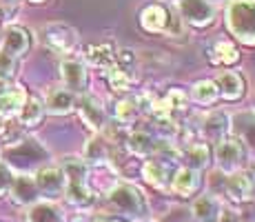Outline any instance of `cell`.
<instances>
[{"label": "cell", "instance_id": "cell-8", "mask_svg": "<svg viewBox=\"0 0 255 222\" xmlns=\"http://www.w3.org/2000/svg\"><path fill=\"white\" fill-rule=\"evenodd\" d=\"M224 191L235 202H242V205L253 202L255 200V174L253 171H242V169L235 171L224 182Z\"/></svg>", "mask_w": 255, "mask_h": 222}, {"label": "cell", "instance_id": "cell-23", "mask_svg": "<svg viewBox=\"0 0 255 222\" xmlns=\"http://www.w3.org/2000/svg\"><path fill=\"white\" fill-rule=\"evenodd\" d=\"M215 85H218L220 96L227 98V100H238V98L244 96V80L235 71L220 73L218 80H215Z\"/></svg>", "mask_w": 255, "mask_h": 222}, {"label": "cell", "instance_id": "cell-34", "mask_svg": "<svg viewBox=\"0 0 255 222\" xmlns=\"http://www.w3.org/2000/svg\"><path fill=\"white\" fill-rule=\"evenodd\" d=\"M140 113V105H138V98H125L116 105V118L120 125H131L135 122Z\"/></svg>", "mask_w": 255, "mask_h": 222}, {"label": "cell", "instance_id": "cell-1", "mask_svg": "<svg viewBox=\"0 0 255 222\" xmlns=\"http://www.w3.org/2000/svg\"><path fill=\"white\" fill-rule=\"evenodd\" d=\"M60 169L67 180L65 187L67 200L76 207H89L93 202V194L89 189V182H87V176H89L87 162L80 160V158H65Z\"/></svg>", "mask_w": 255, "mask_h": 222}, {"label": "cell", "instance_id": "cell-11", "mask_svg": "<svg viewBox=\"0 0 255 222\" xmlns=\"http://www.w3.org/2000/svg\"><path fill=\"white\" fill-rule=\"evenodd\" d=\"M60 78L65 82V89H69L71 93L87 91V69L76 58H65L60 62Z\"/></svg>", "mask_w": 255, "mask_h": 222}, {"label": "cell", "instance_id": "cell-33", "mask_svg": "<svg viewBox=\"0 0 255 222\" xmlns=\"http://www.w3.org/2000/svg\"><path fill=\"white\" fill-rule=\"evenodd\" d=\"M107 80H109V87L118 93L129 91V87H131V76L127 73V69L122 65H111L107 69Z\"/></svg>", "mask_w": 255, "mask_h": 222}, {"label": "cell", "instance_id": "cell-24", "mask_svg": "<svg viewBox=\"0 0 255 222\" xmlns=\"http://www.w3.org/2000/svg\"><path fill=\"white\" fill-rule=\"evenodd\" d=\"M171 187H173V191L178 196H193L195 191H198V187H200L198 171L189 169V167H182V169H178V171H175V176H173V182H171Z\"/></svg>", "mask_w": 255, "mask_h": 222}, {"label": "cell", "instance_id": "cell-27", "mask_svg": "<svg viewBox=\"0 0 255 222\" xmlns=\"http://www.w3.org/2000/svg\"><path fill=\"white\" fill-rule=\"evenodd\" d=\"M27 222H65V216L51 202H33L27 214Z\"/></svg>", "mask_w": 255, "mask_h": 222}, {"label": "cell", "instance_id": "cell-28", "mask_svg": "<svg viewBox=\"0 0 255 222\" xmlns=\"http://www.w3.org/2000/svg\"><path fill=\"white\" fill-rule=\"evenodd\" d=\"M209 58L213 65H233L240 60V51L233 42L229 40H218L209 49Z\"/></svg>", "mask_w": 255, "mask_h": 222}, {"label": "cell", "instance_id": "cell-15", "mask_svg": "<svg viewBox=\"0 0 255 222\" xmlns=\"http://www.w3.org/2000/svg\"><path fill=\"white\" fill-rule=\"evenodd\" d=\"M29 47H31V36H29V31L24 27H9L7 31H4V38H2V51H7L9 56L13 58H20L24 53L29 51Z\"/></svg>", "mask_w": 255, "mask_h": 222}, {"label": "cell", "instance_id": "cell-40", "mask_svg": "<svg viewBox=\"0 0 255 222\" xmlns=\"http://www.w3.org/2000/svg\"><path fill=\"white\" fill-rule=\"evenodd\" d=\"M218 222H242V218H240L238 214H233V211H222Z\"/></svg>", "mask_w": 255, "mask_h": 222}, {"label": "cell", "instance_id": "cell-18", "mask_svg": "<svg viewBox=\"0 0 255 222\" xmlns=\"http://www.w3.org/2000/svg\"><path fill=\"white\" fill-rule=\"evenodd\" d=\"M127 147L131 149V154L140 156V158H149L158 151L160 140L146 129H135L127 136Z\"/></svg>", "mask_w": 255, "mask_h": 222}, {"label": "cell", "instance_id": "cell-10", "mask_svg": "<svg viewBox=\"0 0 255 222\" xmlns=\"http://www.w3.org/2000/svg\"><path fill=\"white\" fill-rule=\"evenodd\" d=\"M33 178H36L40 196H45V198H58V196L65 194L67 180L60 167H42Z\"/></svg>", "mask_w": 255, "mask_h": 222}, {"label": "cell", "instance_id": "cell-26", "mask_svg": "<svg viewBox=\"0 0 255 222\" xmlns=\"http://www.w3.org/2000/svg\"><path fill=\"white\" fill-rule=\"evenodd\" d=\"M109 156H111V147L109 140H105V138L93 136L85 145V160L91 162V165H107Z\"/></svg>", "mask_w": 255, "mask_h": 222}, {"label": "cell", "instance_id": "cell-6", "mask_svg": "<svg viewBox=\"0 0 255 222\" xmlns=\"http://www.w3.org/2000/svg\"><path fill=\"white\" fill-rule=\"evenodd\" d=\"M178 11L182 20L193 27H209L215 20L213 0H178Z\"/></svg>", "mask_w": 255, "mask_h": 222}, {"label": "cell", "instance_id": "cell-32", "mask_svg": "<svg viewBox=\"0 0 255 222\" xmlns=\"http://www.w3.org/2000/svg\"><path fill=\"white\" fill-rule=\"evenodd\" d=\"M186 93L182 89H169V93L160 100V107H162V113H169V116H175V113H182L186 109Z\"/></svg>", "mask_w": 255, "mask_h": 222}, {"label": "cell", "instance_id": "cell-16", "mask_svg": "<svg viewBox=\"0 0 255 222\" xmlns=\"http://www.w3.org/2000/svg\"><path fill=\"white\" fill-rule=\"evenodd\" d=\"M76 109V93H71L65 87H56L47 93L45 111L53 113V116H67Z\"/></svg>", "mask_w": 255, "mask_h": 222}, {"label": "cell", "instance_id": "cell-12", "mask_svg": "<svg viewBox=\"0 0 255 222\" xmlns=\"http://www.w3.org/2000/svg\"><path fill=\"white\" fill-rule=\"evenodd\" d=\"M9 196H11V200L16 202V205H20V207L33 205V202L40 198L36 178L29 176V174H20L18 178H13L11 187H9Z\"/></svg>", "mask_w": 255, "mask_h": 222}, {"label": "cell", "instance_id": "cell-4", "mask_svg": "<svg viewBox=\"0 0 255 222\" xmlns=\"http://www.w3.org/2000/svg\"><path fill=\"white\" fill-rule=\"evenodd\" d=\"M215 162H218L222 174H235L247 162V147L240 138H222L215 147Z\"/></svg>", "mask_w": 255, "mask_h": 222}, {"label": "cell", "instance_id": "cell-31", "mask_svg": "<svg viewBox=\"0 0 255 222\" xmlns=\"http://www.w3.org/2000/svg\"><path fill=\"white\" fill-rule=\"evenodd\" d=\"M191 98H193V102H198V105H213V102L220 98L218 85H215L213 80L195 82L193 89H191Z\"/></svg>", "mask_w": 255, "mask_h": 222}, {"label": "cell", "instance_id": "cell-41", "mask_svg": "<svg viewBox=\"0 0 255 222\" xmlns=\"http://www.w3.org/2000/svg\"><path fill=\"white\" fill-rule=\"evenodd\" d=\"M91 222H111L109 218H105V216H98V218H93Z\"/></svg>", "mask_w": 255, "mask_h": 222}, {"label": "cell", "instance_id": "cell-21", "mask_svg": "<svg viewBox=\"0 0 255 222\" xmlns=\"http://www.w3.org/2000/svg\"><path fill=\"white\" fill-rule=\"evenodd\" d=\"M24 100H27V93H24L22 87H7L0 93V116L4 118L18 116Z\"/></svg>", "mask_w": 255, "mask_h": 222}, {"label": "cell", "instance_id": "cell-14", "mask_svg": "<svg viewBox=\"0 0 255 222\" xmlns=\"http://www.w3.org/2000/svg\"><path fill=\"white\" fill-rule=\"evenodd\" d=\"M178 160H184V167H189V169L202 171L211 165V149L207 142H186L180 149Z\"/></svg>", "mask_w": 255, "mask_h": 222}, {"label": "cell", "instance_id": "cell-42", "mask_svg": "<svg viewBox=\"0 0 255 222\" xmlns=\"http://www.w3.org/2000/svg\"><path fill=\"white\" fill-rule=\"evenodd\" d=\"M29 2H45V0H29Z\"/></svg>", "mask_w": 255, "mask_h": 222}, {"label": "cell", "instance_id": "cell-38", "mask_svg": "<svg viewBox=\"0 0 255 222\" xmlns=\"http://www.w3.org/2000/svg\"><path fill=\"white\" fill-rule=\"evenodd\" d=\"M13 13H16V4H11L9 0H0V22L13 18Z\"/></svg>", "mask_w": 255, "mask_h": 222}, {"label": "cell", "instance_id": "cell-9", "mask_svg": "<svg viewBox=\"0 0 255 222\" xmlns=\"http://www.w3.org/2000/svg\"><path fill=\"white\" fill-rule=\"evenodd\" d=\"M78 113H80L82 122L91 127L93 131H105L107 129V111L102 102L91 93H80V100H76Z\"/></svg>", "mask_w": 255, "mask_h": 222}, {"label": "cell", "instance_id": "cell-29", "mask_svg": "<svg viewBox=\"0 0 255 222\" xmlns=\"http://www.w3.org/2000/svg\"><path fill=\"white\" fill-rule=\"evenodd\" d=\"M153 131L160 140L171 142V140H178L180 125L175 122L173 116H169V113H153Z\"/></svg>", "mask_w": 255, "mask_h": 222}, {"label": "cell", "instance_id": "cell-19", "mask_svg": "<svg viewBox=\"0 0 255 222\" xmlns=\"http://www.w3.org/2000/svg\"><path fill=\"white\" fill-rule=\"evenodd\" d=\"M142 176H144V180L149 182L151 187L164 189L171 182V167L162 158H151V160H146L144 167H142Z\"/></svg>", "mask_w": 255, "mask_h": 222}, {"label": "cell", "instance_id": "cell-37", "mask_svg": "<svg viewBox=\"0 0 255 222\" xmlns=\"http://www.w3.org/2000/svg\"><path fill=\"white\" fill-rule=\"evenodd\" d=\"M13 182V174H11V167L7 162H0V196L9 194V187Z\"/></svg>", "mask_w": 255, "mask_h": 222}, {"label": "cell", "instance_id": "cell-36", "mask_svg": "<svg viewBox=\"0 0 255 222\" xmlns=\"http://www.w3.org/2000/svg\"><path fill=\"white\" fill-rule=\"evenodd\" d=\"M184 29V20L182 16H178V13H171V16H166V24H164V31L162 33H169V36H180Z\"/></svg>", "mask_w": 255, "mask_h": 222}, {"label": "cell", "instance_id": "cell-17", "mask_svg": "<svg viewBox=\"0 0 255 222\" xmlns=\"http://www.w3.org/2000/svg\"><path fill=\"white\" fill-rule=\"evenodd\" d=\"M220 214H222V202L215 198L213 194L200 196L191 207V218L193 222H218Z\"/></svg>", "mask_w": 255, "mask_h": 222}, {"label": "cell", "instance_id": "cell-39", "mask_svg": "<svg viewBox=\"0 0 255 222\" xmlns=\"http://www.w3.org/2000/svg\"><path fill=\"white\" fill-rule=\"evenodd\" d=\"M133 60H135V56H133V51H129V49L118 53V62H122V65H131Z\"/></svg>", "mask_w": 255, "mask_h": 222}, {"label": "cell", "instance_id": "cell-2", "mask_svg": "<svg viewBox=\"0 0 255 222\" xmlns=\"http://www.w3.org/2000/svg\"><path fill=\"white\" fill-rule=\"evenodd\" d=\"M229 31L244 44H255V0H231L227 7Z\"/></svg>", "mask_w": 255, "mask_h": 222}, {"label": "cell", "instance_id": "cell-3", "mask_svg": "<svg viewBox=\"0 0 255 222\" xmlns=\"http://www.w3.org/2000/svg\"><path fill=\"white\" fill-rule=\"evenodd\" d=\"M107 198H109L111 209L118 211L120 216H129V218H142V216H146L144 194L133 185H114Z\"/></svg>", "mask_w": 255, "mask_h": 222}, {"label": "cell", "instance_id": "cell-25", "mask_svg": "<svg viewBox=\"0 0 255 222\" xmlns=\"http://www.w3.org/2000/svg\"><path fill=\"white\" fill-rule=\"evenodd\" d=\"M45 118V105H42L38 98H29L24 100V105L18 111V120L22 127H38Z\"/></svg>", "mask_w": 255, "mask_h": 222}, {"label": "cell", "instance_id": "cell-7", "mask_svg": "<svg viewBox=\"0 0 255 222\" xmlns=\"http://www.w3.org/2000/svg\"><path fill=\"white\" fill-rule=\"evenodd\" d=\"M42 40L53 51L71 53L73 47L78 44V33H76V29L65 22H51L42 29Z\"/></svg>", "mask_w": 255, "mask_h": 222}, {"label": "cell", "instance_id": "cell-5", "mask_svg": "<svg viewBox=\"0 0 255 222\" xmlns=\"http://www.w3.org/2000/svg\"><path fill=\"white\" fill-rule=\"evenodd\" d=\"M2 156H4V160H7L9 167L29 169L31 165L42 162V158L47 154L36 140H18V142H13V145H9Z\"/></svg>", "mask_w": 255, "mask_h": 222}, {"label": "cell", "instance_id": "cell-30", "mask_svg": "<svg viewBox=\"0 0 255 222\" xmlns=\"http://www.w3.org/2000/svg\"><path fill=\"white\" fill-rule=\"evenodd\" d=\"M85 58L93 67L109 69L111 65H114L116 53H114V47H111V44H91V47H87Z\"/></svg>", "mask_w": 255, "mask_h": 222}, {"label": "cell", "instance_id": "cell-43", "mask_svg": "<svg viewBox=\"0 0 255 222\" xmlns=\"http://www.w3.org/2000/svg\"><path fill=\"white\" fill-rule=\"evenodd\" d=\"M138 222H149V220H138Z\"/></svg>", "mask_w": 255, "mask_h": 222}, {"label": "cell", "instance_id": "cell-35", "mask_svg": "<svg viewBox=\"0 0 255 222\" xmlns=\"http://www.w3.org/2000/svg\"><path fill=\"white\" fill-rule=\"evenodd\" d=\"M16 73H18V58L9 56L7 51H2V49H0V78L9 82L13 76H16Z\"/></svg>", "mask_w": 255, "mask_h": 222}, {"label": "cell", "instance_id": "cell-20", "mask_svg": "<svg viewBox=\"0 0 255 222\" xmlns=\"http://www.w3.org/2000/svg\"><path fill=\"white\" fill-rule=\"evenodd\" d=\"M231 129L235 131V138H240L242 145L255 154V111H244L231 118Z\"/></svg>", "mask_w": 255, "mask_h": 222}, {"label": "cell", "instance_id": "cell-13", "mask_svg": "<svg viewBox=\"0 0 255 222\" xmlns=\"http://www.w3.org/2000/svg\"><path fill=\"white\" fill-rule=\"evenodd\" d=\"M229 131H231V118H229L224 111H211L202 118L200 133H202L207 140L220 142Z\"/></svg>", "mask_w": 255, "mask_h": 222}, {"label": "cell", "instance_id": "cell-22", "mask_svg": "<svg viewBox=\"0 0 255 222\" xmlns=\"http://www.w3.org/2000/svg\"><path fill=\"white\" fill-rule=\"evenodd\" d=\"M166 16H169V11H166L162 4H149V7L142 9L140 24H142V29H144V31L162 33L164 31V24H166Z\"/></svg>", "mask_w": 255, "mask_h": 222}]
</instances>
